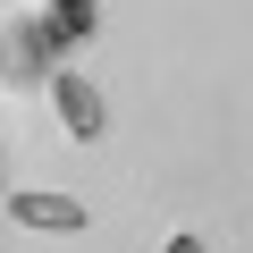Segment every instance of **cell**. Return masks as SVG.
<instances>
[{
  "label": "cell",
  "mask_w": 253,
  "mask_h": 253,
  "mask_svg": "<svg viewBox=\"0 0 253 253\" xmlns=\"http://www.w3.org/2000/svg\"><path fill=\"white\" fill-rule=\"evenodd\" d=\"M51 51H59L51 17H42V9H17L9 26H0V84H17V93L51 84Z\"/></svg>",
  "instance_id": "1"
},
{
  "label": "cell",
  "mask_w": 253,
  "mask_h": 253,
  "mask_svg": "<svg viewBox=\"0 0 253 253\" xmlns=\"http://www.w3.org/2000/svg\"><path fill=\"white\" fill-rule=\"evenodd\" d=\"M51 110H59V126H68L76 144H101V126H110L101 84H93V76H76V68H51Z\"/></svg>",
  "instance_id": "2"
},
{
  "label": "cell",
  "mask_w": 253,
  "mask_h": 253,
  "mask_svg": "<svg viewBox=\"0 0 253 253\" xmlns=\"http://www.w3.org/2000/svg\"><path fill=\"white\" fill-rule=\"evenodd\" d=\"M42 17H51L59 42H84V34L101 26V0H42Z\"/></svg>",
  "instance_id": "4"
},
{
  "label": "cell",
  "mask_w": 253,
  "mask_h": 253,
  "mask_svg": "<svg viewBox=\"0 0 253 253\" xmlns=\"http://www.w3.org/2000/svg\"><path fill=\"white\" fill-rule=\"evenodd\" d=\"M9 219H17V228H42V236H76V228H84V203H76V194H34V186H26V194H9Z\"/></svg>",
  "instance_id": "3"
},
{
  "label": "cell",
  "mask_w": 253,
  "mask_h": 253,
  "mask_svg": "<svg viewBox=\"0 0 253 253\" xmlns=\"http://www.w3.org/2000/svg\"><path fill=\"white\" fill-rule=\"evenodd\" d=\"M161 253H203V236H194V228H177V236H169Z\"/></svg>",
  "instance_id": "5"
}]
</instances>
